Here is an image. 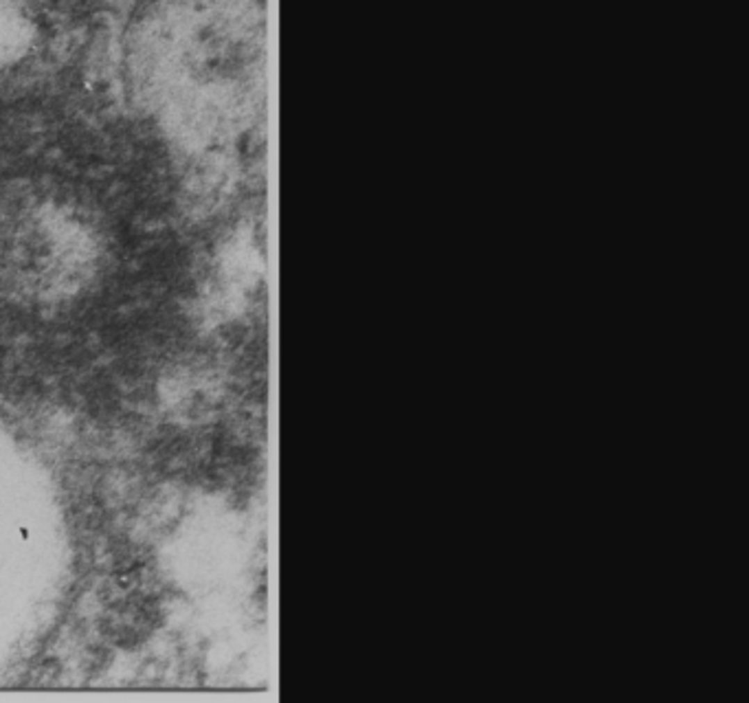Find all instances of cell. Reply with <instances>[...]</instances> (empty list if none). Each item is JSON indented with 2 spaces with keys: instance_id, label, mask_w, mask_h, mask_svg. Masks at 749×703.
I'll return each instance as SVG.
<instances>
[{
  "instance_id": "6da1fadb",
  "label": "cell",
  "mask_w": 749,
  "mask_h": 703,
  "mask_svg": "<svg viewBox=\"0 0 749 703\" xmlns=\"http://www.w3.org/2000/svg\"><path fill=\"white\" fill-rule=\"evenodd\" d=\"M0 403L227 405L261 376L268 0H7Z\"/></svg>"
}]
</instances>
